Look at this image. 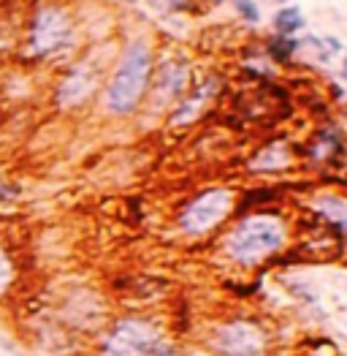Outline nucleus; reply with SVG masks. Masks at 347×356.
<instances>
[{
	"instance_id": "nucleus-14",
	"label": "nucleus",
	"mask_w": 347,
	"mask_h": 356,
	"mask_svg": "<svg viewBox=\"0 0 347 356\" xmlns=\"http://www.w3.org/2000/svg\"><path fill=\"white\" fill-rule=\"evenodd\" d=\"M144 356H179V351L174 348L171 343H163V340H158V343H155V346H152V348H149Z\"/></svg>"
},
{
	"instance_id": "nucleus-4",
	"label": "nucleus",
	"mask_w": 347,
	"mask_h": 356,
	"mask_svg": "<svg viewBox=\"0 0 347 356\" xmlns=\"http://www.w3.org/2000/svg\"><path fill=\"white\" fill-rule=\"evenodd\" d=\"M231 209V193L228 191H206L198 196L190 207L182 212L179 226L187 234H203L209 229H214Z\"/></svg>"
},
{
	"instance_id": "nucleus-7",
	"label": "nucleus",
	"mask_w": 347,
	"mask_h": 356,
	"mask_svg": "<svg viewBox=\"0 0 347 356\" xmlns=\"http://www.w3.org/2000/svg\"><path fill=\"white\" fill-rule=\"evenodd\" d=\"M92 74H90V68L87 65H76L65 79H62V85H60V92H58V101L62 106H74V104H82L87 95H90V90H92Z\"/></svg>"
},
{
	"instance_id": "nucleus-11",
	"label": "nucleus",
	"mask_w": 347,
	"mask_h": 356,
	"mask_svg": "<svg viewBox=\"0 0 347 356\" xmlns=\"http://www.w3.org/2000/svg\"><path fill=\"white\" fill-rule=\"evenodd\" d=\"M293 49H296V41H293L290 35H277V38L269 44V52H271L274 60H288L290 55H293Z\"/></svg>"
},
{
	"instance_id": "nucleus-8",
	"label": "nucleus",
	"mask_w": 347,
	"mask_h": 356,
	"mask_svg": "<svg viewBox=\"0 0 347 356\" xmlns=\"http://www.w3.org/2000/svg\"><path fill=\"white\" fill-rule=\"evenodd\" d=\"M187 85V68L179 63H169L160 74V90H166L169 95H179Z\"/></svg>"
},
{
	"instance_id": "nucleus-6",
	"label": "nucleus",
	"mask_w": 347,
	"mask_h": 356,
	"mask_svg": "<svg viewBox=\"0 0 347 356\" xmlns=\"http://www.w3.org/2000/svg\"><path fill=\"white\" fill-rule=\"evenodd\" d=\"M68 33L71 28H68L65 14L58 8H44L38 11L35 25H33V49L38 55H52L68 41Z\"/></svg>"
},
{
	"instance_id": "nucleus-3",
	"label": "nucleus",
	"mask_w": 347,
	"mask_h": 356,
	"mask_svg": "<svg viewBox=\"0 0 347 356\" xmlns=\"http://www.w3.org/2000/svg\"><path fill=\"white\" fill-rule=\"evenodd\" d=\"M160 340V329L144 318H122L106 332L101 351L103 356H144Z\"/></svg>"
},
{
	"instance_id": "nucleus-9",
	"label": "nucleus",
	"mask_w": 347,
	"mask_h": 356,
	"mask_svg": "<svg viewBox=\"0 0 347 356\" xmlns=\"http://www.w3.org/2000/svg\"><path fill=\"white\" fill-rule=\"evenodd\" d=\"M212 85H214V79L201 85V88H198V95H193L190 101H185V104L176 109V115H171V122H187V120H193V115H198V112H201V104L212 95V90H214Z\"/></svg>"
},
{
	"instance_id": "nucleus-5",
	"label": "nucleus",
	"mask_w": 347,
	"mask_h": 356,
	"mask_svg": "<svg viewBox=\"0 0 347 356\" xmlns=\"http://www.w3.org/2000/svg\"><path fill=\"white\" fill-rule=\"evenodd\" d=\"M263 334L247 321H233L214 332L212 351L220 356H263Z\"/></svg>"
},
{
	"instance_id": "nucleus-1",
	"label": "nucleus",
	"mask_w": 347,
	"mask_h": 356,
	"mask_svg": "<svg viewBox=\"0 0 347 356\" xmlns=\"http://www.w3.org/2000/svg\"><path fill=\"white\" fill-rule=\"evenodd\" d=\"M149 68H152V55L144 44H133L128 47L125 58L117 68L115 79L106 92V104L115 115H128L139 106L142 95L146 90V79H149Z\"/></svg>"
},
{
	"instance_id": "nucleus-15",
	"label": "nucleus",
	"mask_w": 347,
	"mask_h": 356,
	"mask_svg": "<svg viewBox=\"0 0 347 356\" xmlns=\"http://www.w3.org/2000/svg\"><path fill=\"white\" fill-rule=\"evenodd\" d=\"M19 196V188H14V185H6L3 177H0V199L3 202H11V199H17Z\"/></svg>"
},
{
	"instance_id": "nucleus-10",
	"label": "nucleus",
	"mask_w": 347,
	"mask_h": 356,
	"mask_svg": "<svg viewBox=\"0 0 347 356\" xmlns=\"http://www.w3.org/2000/svg\"><path fill=\"white\" fill-rule=\"evenodd\" d=\"M274 25L280 30V35H290V33L304 28V17L298 14V8H282V11L277 14Z\"/></svg>"
},
{
	"instance_id": "nucleus-16",
	"label": "nucleus",
	"mask_w": 347,
	"mask_h": 356,
	"mask_svg": "<svg viewBox=\"0 0 347 356\" xmlns=\"http://www.w3.org/2000/svg\"><path fill=\"white\" fill-rule=\"evenodd\" d=\"M0 346H3V348H6V351H11V354H14V346H11V343H8V340H6V337H3V334H0Z\"/></svg>"
},
{
	"instance_id": "nucleus-17",
	"label": "nucleus",
	"mask_w": 347,
	"mask_h": 356,
	"mask_svg": "<svg viewBox=\"0 0 347 356\" xmlns=\"http://www.w3.org/2000/svg\"><path fill=\"white\" fill-rule=\"evenodd\" d=\"M217 3H220V0H217Z\"/></svg>"
},
{
	"instance_id": "nucleus-13",
	"label": "nucleus",
	"mask_w": 347,
	"mask_h": 356,
	"mask_svg": "<svg viewBox=\"0 0 347 356\" xmlns=\"http://www.w3.org/2000/svg\"><path fill=\"white\" fill-rule=\"evenodd\" d=\"M236 3V8H239V14L247 19V22H258L260 14H258V6L253 3V0H233Z\"/></svg>"
},
{
	"instance_id": "nucleus-12",
	"label": "nucleus",
	"mask_w": 347,
	"mask_h": 356,
	"mask_svg": "<svg viewBox=\"0 0 347 356\" xmlns=\"http://www.w3.org/2000/svg\"><path fill=\"white\" fill-rule=\"evenodd\" d=\"M11 280H14V267H11L8 256H6V250L0 248V294H6V291H8Z\"/></svg>"
},
{
	"instance_id": "nucleus-2",
	"label": "nucleus",
	"mask_w": 347,
	"mask_h": 356,
	"mask_svg": "<svg viewBox=\"0 0 347 356\" xmlns=\"http://www.w3.org/2000/svg\"><path fill=\"white\" fill-rule=\"evenodd\" d=\"M282 242H285L282 223L274 220V218L258 215V218L242 220L231 232L226 248H228L231 259L242 261V264H253V261L266 259L269 253H274L277 248H282Z\"/></svg>"
}]
</instances>
